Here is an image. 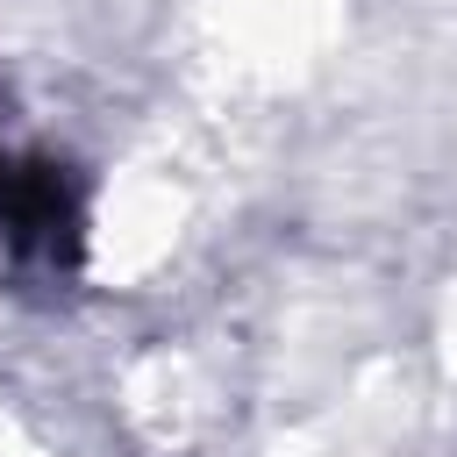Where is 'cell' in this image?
I'll list each match as a JSON object with an SVG mask.
<instances>
[{
	"label": "cell",
	"mask_w": 457,
	"mask_h": 457,
	"mask_svg": "<svg viewBox=\"0 0 457 457\" xmlns=\"http://www.w3.org/2000/svg\"><path fill=\"white\" fill-rule=\"evenodd\" d=\"M0 228L21 243V250H43L50 264H71L79 257V193L64 179V164H7L0 171Z\"/></svg>",
	"instance_id": "obj_1"
}]
</instances>
